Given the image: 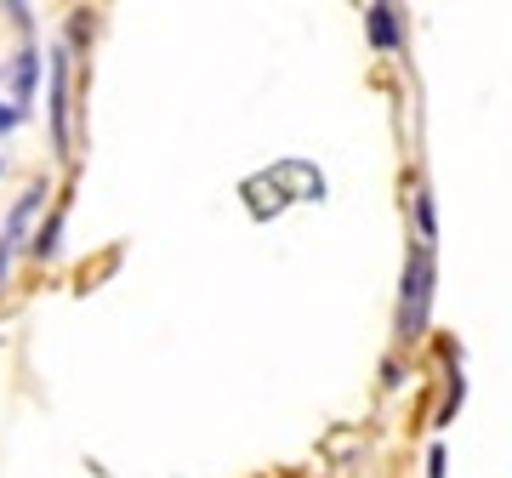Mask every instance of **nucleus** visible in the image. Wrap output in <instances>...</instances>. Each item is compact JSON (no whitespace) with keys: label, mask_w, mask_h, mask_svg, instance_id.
Segmentation results:
<instances>
[{"label":"nucleus","mask_w":512,"mask_h":478,"mask_svg":"<svg viewBox=\"0 0 512 478\" xmlns=\"http://www.w3.org/2000/svg\"><path fill=\"white\" fill-rule=\"evenodd\" d=\"M427 313H433V245H410L404 257V285H399V313H393V336L416 342L427 331Z\"/></svg>","instance_id":"nucleus-1"},{"label":"nucleus","mask_w":512,"mask_h":478,"mask_svg":"<svg viewBox=\"0 0 512 478\" xmlns=\"http://www.w3.org/2000/svg\"><path fill=\"white\" fill-rule=\"evenodd\" d=\"M29 86H35V52L18 57V97H29Z\"/></svg>","instance_id":"nucleus-6"},{"label":"nucleus","mask_w":512,"mask_h":478,"mask_svg":"<svg viewBox=\"0 0 512 478\" xmlns=\"http://www.w3.org/2000/svg\"><path fill=\"white\" fill-rule=\"evenodd\" d=\"M63 69H69V63H63V52H57V63H52V120H57V148H69V103H63V97H69V86H63Z\"/></svg>","instance_id":"nucleus-3"},{"label":"nucleus","mask_w":512,"mask_h":478,"mask_svg":"<svg viewBox=\"0 0 512 478\" xmlns=\"http://www.w3.org/2000/svg\"><path fill=\"white\" fill-rule=\"evenodd\" d=\"M365 29L376 52H399V12L393 6H365Z\"/></svg>","instance_id":"nucleus-2"},{"label":"nucleus","mask_w":512,"mask_h":478,"mask_svg":"<svg viewBox=\"0 0 512 478\" xmlns=\"http://www.w3.org/2000/svg\"><path fill=\"white\" fill-rule=\"evenodd\" d=\"M35 200H40V188H29L18 200V211H12V228H6V239H0V285H6V268H12V239L23 234V222H29V211H35Z\"/></svg>","instance_id":"nucleus-4"},{"label":"nucleus","mask_w":512,"mask_h":478,"mask_svg":"<svg viewBox=\"0 0 512 478\" xmlns=\"http://www.w3.org/2000/svg\"><path fill=\"white\" fill-rule=\"evenodd\" d=\"M427 478H444V450H439V444L427 450Z\"/></svg>","instance_id":"nucleus-7"},{"label":"nucleus","mask_w":512,"mask_h":478,"mask_svg":"<svg viewBox=\"0 0 512 478\" xmlns=\"http://www.w3.org/2000/svg\"><path fill=\"white\" fill-rule=\"evenodd\" d=\"M461 399H467V382H461V370H450V393H444L439 427H444V422H450V416H456V410H461Z\"/></svg>","instance_id":"nucleus-5"},{"label":"nucleus","mask_w":512,"mask_h":478,"mask_svg":"<svg viewBox=\"0 0 512 478\" xmlns=\"http://www.w3.org/2000/svg\"><path fill=\"white\" fill-rule=\"evenodd\" d=\"M18 126V109H12V103H0V131H12Z\"/></svg>","instance_id":"nucleus-8"}]
</instances>
